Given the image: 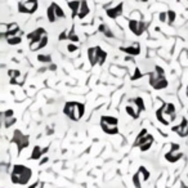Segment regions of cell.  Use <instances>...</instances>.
<instances>
[{
  "label": "cell",
  "instance_id": "6da1fadb",
  "mask_svg": "<svg viewBox=\"0 0 188 188\" xmlns=\"http://www.w3.org/2000/svg\"><path fill=\"white\" fill-rule=\"evenodd\" d=\"M32 177V171L30 168L25 166V165H14L13 166V170H12V175H10V179H12V183L14 184H27L30 182Z\"/></svg>",
  "mask_w": 188,
  "mask_h": 188
},
{
  "label": "cell",
  "instance_id": "7a4b0ae2",
  "mask_svg": "<svg viewBox=\"0 0 188 188\" xmlns=\"http://www.w3.org/2000/svg\"><path fill=\"white\" fill-rule=\"evenodd\" d=\"M63 112L64 115L69 116V119L74 120V121H79L84 116L85 107L83 103H79V102H66Z\"/></svg>",
  "mask_w": 188,
  "mask_h": 188
},
{
  "label": "cell",
  "instance_id": "3957f363",
  "mask_svg": "<svg viewBox=\"0 0 188 188\" xmlns=\"http://www.w3.org/2000/svg\"><path fill=\"white\" fill-rule=\"evenodd\" d=\"M150 85L155 90H163L169 85V83H168L165 75H157L156 72H153L150 75Z\"/></svg>",
  "mask_w": 188,
  "mask_h": 188
},
{
  "label": "cell",
  "instance_id": "277c9868",
  "mask_svg": "<svg viewBox=\"0 0 188 188\" xmlns=\"http://www.w3.org/2000/svg\"><path fill=\"white\" fill-rule=\"evenodd\" d=\"M13 143H16L18 147V152H21L22 150H25L26 147L29 146V135H25L21 130H16L13 134Z\"/></svg>",
  "mask_w": 188,
  "mask_h": 188
},
{
  "label": "cell",
  "instance_id": "5b68a950",
  "mask_svg": "<svg viewBox=\"0 0 188 188\" xmlns=\"http://www.w3.org/2000/svg\"><path fill=\"white\" fill-rule=\"evenodd\" d=\"M156 117H157V120H158L161 124L169 125L170 123H173L174 120H175L177 115H171V113H169V112L164 108V106H161L160 108L156 111Z\"/></svg>",
  "mask_w": 188,
  "mask_h": 188
},
{
  "label": "cell",
  "instance_id": "8992f818",
  "mask_svg": "<svg viewBox=\"0 0 188 188\" xmlns=\"http://www.w3.org/2000/svg\"><path fill=\"white\" fill-rule=\"evenodd\" d=\"M152 144H153V137L151 135V134H147L146 137H143V138L134 142V147H139V150L142 152L148 151Z\"/></svg>",
  "mask_w": 188,
  "mask_h": 188
},
{
  "label": "cell",
  "instance_id": "52a82bcc",
  "mask_svg": "<svg viewBox=\"0 0 188 188\" xmlns=\"http://www.w3.org/2000/svg\"><path fill=\"white\" fill-rule=\"evenodd\" d=\"M171 130L174 133H178L180 137H187L188 135V123H187V119H183L182 120V124L171 128Z\"/></svg>",
  "mask_w": 188,
  "mask_h": 188
},
{
  "label": "cell",
  "instance_id": "ba28073f",
  "mask_svg": "<svg viewBox=\"0 0 188 188\" xmlns=\"http://www.w3.org/2000/svg\"><path fill=\"white\" fill-rule=\"evenodd\" d=\"M44 35H47L45 30H44L43 27H40V29H36L35 31L30 32V34L27 35V39L30 40V41H40Z\"/></svg>",
  "mask_w": 188,
  "mask_h": 188
},
{
  "label": "cell",
  "instance_id": "9c48e42d",
  "mask_svg": "<svg viewBox=\"0 0 188 188\" xmlns=\"http://www.w3.org/2000/svg\"><path fill=\"white\" fill-rule=\"evenodd\" d=\"M120 50L128 53L129 56H139V54H141V47H139L138 43L133 44V45H130V47H125V48H124V47H120Z\"/></svg>",
  "mask_w": 188,
  "mask_h": 188
},
{
  "label": "cell",
  "instance_id": "30bf717a",
  "mask_svg": "<svg viewBox=\"0 0 188 188\" xmlns=\"http://www.w3.org/2000/svg\"><path fill=\"white\" fill-rule=\"evenodd\" d=\"M123 7H124V4L123 3H120L117 7H115V8H110V9H107V16H108L110 18H117L119 16H121L123 14Z\"/></svg>",
  "mask_w": 188,
  "mask_h": 188
},
{
  "label": "cell",
  "instance_id": "8fae6325",
  "mask_svg": "<svg viewBox=\"0 0 188 188\" xmlns=\"http://www.w3.org/2000/svg\"><path fill=\"white\" fill-rule=\"evenodd\" d=\"M88 58H89V63L91 66H96L98 64V52H97V47H94V48H89L88 49Z\"/></svg>",
  "mask_w": 188,
  "mask_h": 188
},
{
  "label": "cell",
  "instance_id": "7c38bea8",
  "mask_svg": "<svg viewBox=\"0 0 188 188\" xmlns=\"http://www.w3.org/2000/svg\"><path fill=\"white\" fill-rule=\"evenodd\" d=\"M101 128L106 134H110V135H115V134L119 133L117 125L113 124H107V123H101Z\"/></svg>",
  "mask_w": 188,
  "mask_h": 188
},
{
  "label": "cell",
  "instance_id": "4fadbf2b",
  "mask_svg": "<svg viewBox=\"0 0 188 188\" xmlns=\"http://www.w3.org/2000/svg\"><path fill=\"white\" fill-rule=\"evenodd\" d=\"M182 156H183V153L182 152H179V151H173V150H170L166 155H165V158L169 161V163H177V161L179 160V158H182Z\"/></svg>",
  "mask_w": 188,
  "mask_h": 188
},
{
  "label": "cell",
  "instance_id": "5bb4252c",
  "mask_svg": "<svg viewBox=\"0 0 188 188\" xmlns=\"http://www.w3.org/2000/svg\"><path fill=\"white\" fill-rule=\"evenodd\" d=\"M125 111H126V113H128L129 116H131L133 119H138L139 115H141V112H142L135 104H134V106L128 104V106L125 107Z\"/></svg>",
  "mask_w": 188,
  "mask_h": 188
},
{
  "label": "cell",
  "instance_id": "9a60e30c",
  "mask_svg": "<svg viewBox=\"0 0 188 188\" xmlns=\"http://www.w3.org/2000/svg\"><path fill=\"white\" fill-rule=\"evenodd\" d=\"M49 150V147H45L44 150H41L39 146H35L34 150H32V153H31V160H37V158H41V156L44 153H47Z\"/></svg>",
  "mask_w": 188,
  "mask_h": 188
},
{
  "label": "cell",
  "instance_id": "2e32d148",
  "mask_svg": "<svg viewBox=\"0 0 188 188\" xmlns=\"http://www.w3.org/2000/svg\"><path fill=\"white\" fill-rule=\"evenodd\" d=\"M89 14V7H88V3H86V0H83L81 2V5H80V10L77 13V17L80 19H83L85 18L86 16Z\"/></svg>",
  "mask_w": 188,
  "mask_h": 188
},
{
  "label": "cell",
  "instance_id": "e0dca14e",
  "mask_svg": "<svg viewBox=\"0 0 188 188\" xmlns=\"http://www.w3.org/2000/svg\"><path fill=\"white\" fill-rule=\"evenodd\" d=\"M80 5H81V2H77V0H72V2H69V7L72 12V17L77 16V13L80 10Z\"/></svg>",
  "mask_w": 188,
  "mask_h": 188
},
{
  "label": "cell",
  "instance_id": "ac0fdd59",
  "mask_svg": "<svg viewBox=\"0 0 188 188\" xmlns=\"http://www.w3.org/2000/svg\"><path fill=\"white\" fill-rule=\"evenodd\" d=\"M25 7L27 8L29 14H32V13H35L37 9V0H29V2L25 3Z\"/></svg>",
  "mask_w": 188,
  "mask_h": 188
},
{
  "label": "cell",
  "instance_id": "d6986e66",
  "mask_svg": "<svg viewBox=\"0 0 188 188\" xmlns=\"http://www.w3.org/2000/svg\"><path fill=\"white\" fill-rule=\"evenodd\" d=\"M47 16H48L49 22H56V19H57V14H56V9H54V7H53V4L48 8V10H47Z\"/></svg>",
  "mask_w": 188,
  "mask_h": 188
},
{
  "label": "cell",
  "instance_id": "ffe728a7",
  "mask_svg": "<svg viewBox=\"0 0 188 188\" xmlns=\"http://www.w3.org/2000/svg\"><path fill=\"white\" fill-rule=\"evenodd\" d=\"M129 29L134 35H138V29H139V21L137 19H130L129 21Z\"/></svg>",
  "mask_w": 188,
  "mask_h": 188
},
{
  "label": "cell",
  "instance_id": "44dd1931",
  "mask_svg": "<svg viewBox=\"0 0 188 188\" xmlns=\"http://www.w3.org/2000/svg\"><path fill=\"white\" fill-rule=\"evenodd\" d=\"M97 52H98V58H99L98 64H99V66H103V63L106 62V58H107V53H106L104 50H102L101 47H97Z\"/></svg>",
  "mask_w": 188,
  "mask_h": 188
},
{
  "label": "cell",
  "instance_id": "7402d4cb",
  "mask_svg": "<svg viewBox=\"0 0 188 188\" xmlns=\"http://www.w3.org/2000/svg\"><path fill=\"white\" fill-rule=\"evenodd\" d=\"M101 123H107V124H113V125H117L119 120L113 116H102L101 117Z\"/></svg>",
  "mask_w": 188,
  "mask_h": 188
},
{
  "label": "cell",
  "instance_id": "603a6c76",
  "mask_svg": "<svg viewBox=\"0 0 188 188\" xmlns=\"http://www.w3.org/2000/svg\"><path fill=\"white\" fill-rule=\"evenodd\" d=\"M7 41H8L9 45H18V44L22 43V37H21L19 35L12 36V37H8V39H7Z\"/></svg>",
  "mask_w": 188,
  "mask_h": 188
},
{
  "label": "cell",
  "instance_id": "cb8c5ba5",
  "mask_svg": "<svg viewBox=\"0 0 188 188\" xmlns=\"http://www.w3.org/2000/svg\"><path fill=\"white\" fill-rule=\"evenodd\" d=\"M142 177H141V174H139V171L138 173H135V174H134V175H133V184H134V187H135V188H142V180L143 179H141Z\"/></svg>",
  "mask_w": 188,
  "mask_h": 188
},
{
  "label": "cell",
  "instance_id": "d4e9b609",
  "mask_svg": "<svg viewBox=\"0 0 188 188\" xmlns=\"http://www.w3.org/2000/svg\"><path fill=\"white\" fill-rule=\"evenodd\" d=\"M130 103H134L141 111H144V110H146V107H144V101H143L141 97H138V98H135V99H130Z\"/></svg>",
  "mask_w": 188,
  "mask_h": 188
},
{
  "label": "cell",
  "instance_id": "484cf974",
  "mask_svg": "<svg viewBox=\"0 0 188 188\" xmlns=\"http://www.w3.org/2000/svg\"><path fill=\"white\" fill-rule=\"evenodd\" d=\"M138 171H139V174H141V177H142L143 182H147V180L150 179V171L147 170V169H146L144 166H141Z\"/></svg>",
  "mask_w": 188,
  "mask_h": 188
},
{
  "label": "cell",
  "instance_id": "4316f807",
  "mask_svg": "<svg viewBox=\"0 0 188 188\" xmlns=\"http://www.w3.org/2000/svg\"><path fill=\"white\" fill-rule=\"evenodd\" d=\"M53 4V7H54V9H56V14H57V18H64L66 17V14H64V12H63V9L58 5V4H56V3H52Z\"/></svg>",
  "mask_w": 188,
  "mask_h": 188
},
{
  "label": "cell",
  "instance_id": "83f0119b",
  "mask_svg": "<svg viewBox=\"0 0 188 188\" xmlns=\"http://www.w3.org/2000/svg\"><path fill=\"white\" fill-rule=\"evenodd\" d=\"M37 61L41 63H52V57L49 54H39Z\"/></svg>",
  "mask_w": 188,
  "mask_h": 188
},
{
  "label": "cell",
  "instance_id": "f1b7e54d",
  "mask_svg": "<svg viewBox=\"0 0 188 188\" xmlns=\"http://www.w3.org/2000/svg\"><path fill=\"white\" fill-rule=\"evenodd\" d=\"M69 40H71L72 43H77L79 41V36L75 34V29L74 27L69 31Z\"/></svg>",
  "mask_w": 188,
  "mask_h": 188
},
{
  "label": "cell",
  "instance_id": "f546056e",
  "mask_svg": "<svg viewBox=\"0 0 188 188\" xmlns=\"http://www.w3.org/2000/svg\"><path fill=\"white\" fill-rule=\"evenodd\" d=\"M175 18H177L175 12H174V10H168V23H169V25H173L174 21H175Z\"/></svg>",
  "mask_w": 188,
  "mask_h": 188
},
{
  "label": "cell",
  "instance_id": "4dcf8cb0",
  "mask_svg": "<svg viewBox=\"0 0 188 188\" xmlns=\"http://www.w3.org/2000/svg\"><path fill=\"white\" fill-rule=\"evenodd\" d=\"M10 83L12 84H17V85H22L23 83H25V76H17V77H14V79H10Z\"/></svg>",
  "mask_w": 188,
  "mask_h": 188
},
{
  "label": "cell",
  "instance_id": "1f68e13d",
  "mask_svg": "<svg viewBox=\"0 0 188 188\" xmlns=\"http://www.w3.org/2000/svg\"><path fill=\"white\" fill-rule=\"evenodd\" d=\"M16 117H8V119H4V126L5 128H10L13 124H16Z\"/></svg>",
  "mask_w": 188,
  "mask_h": 188
},
{
  "label": "cell",
  "instance_id": "d6a6232c",
  "mask_svg": "<svg viewBox=\"0 0 188 188\" xmlns=\"http://www.w3.org/2000/svg\"><path fill=\"white\" fill-rule=\"evenodd\" d=\"M39 49H41V47H40V41H30V50L31 52H36Z\"/></svg>",
  "mask_w": 188,
  "mask_h": 188
},
{
  "label": "cell",
  "instance_id": "836d02e7",
  "mask_svg": "<svg viewBox=\"0 0 188 188\" xmlns=\"http://www.w3.org/2000/svg\"><path fill=\"white\" fill-rule=\"evenodd\" d=\"M8 75H9V77H10V79H14V77L19 76V75H21V72H19L18 70H9V71H8Z\"/></svg>",
  "mask_w": 188,
  "mask_h": 188
},
{
  "label": "cell",
  "instance_id": "e575fe53",
  "mask_svg": "<svg viewBox=\"0 0 188 188\" xmlns=\"http://www.w3.org/2000/svg\"><path fill=\"white\" fill-rule=\"evenodd\" d=\"M158 19H160V22H166L168 21V12H161L160 14H158Z\"/></svg>",
  "mask_w": 188,
  "mask_h": 188
},
{
  "label": "cell",
  "instance_id": "d590c367",
  "mask_svg": "<svg viewBox=\"0 0 188 188\" xmlns=\"http://www.w3.org/2000/svg\"><path fill=\"white\" fill-rule=\"evenodd\" d=\"M144 30H146V23L142 22V21H139V29H138V35L137 36H141L144 32Z\"/></svg>",
  "mask_w": 188,
  "mask_h": 188
},
{
  "label": "cell",
  "instance_id": "8d00e7d4",
  "mask_svg": "<svg viewBox=\"0 0 188 188\" xmlns=\"http://www.w3.org/2000/svg\"><path fill=\"white\" fill-rule=\"evenodd\" d=\"M18 10H19V13H26V14H29V10H27V8L25 7V3H19L18 4Z\"/></svg>",
  "mask_w": 188,
  "mask_h": 188
},
{
  "label": "cell",
  "instance_id": "74e56055",
  "mask_svg": "<svg viewBox=\"0 0 188 188\" xmlns=\"http://www.w3.org/2000/svg\"><path fill=\"white\" fill-rule=\"evenodd\" d=\"M103 35H104L106 37H113V32L111 31V29L108 27V26H107V27H106V30L103 31Z\"/></svg>",
  "mask_w": 188,
  "mask_h": 188
},
{
  "label": "cell",
  "instance_id": "f35d334b",
  "mask_svg": "<svg viewBox=\"0 0 188 188\" xmlns=\"http://www.w3.org/2000/svg\"><path fill=\"white\" fill-rule=\"evenodd\" d=\"M143 75H142V72L139 71V69H135V72H134V75L131 76V80H138V79H141Z\"/></svg>",
  "mask_w": 188,
  "mask_h": 188
},
{
  "label": "cell",
  "instance_id": "ab89813d",
  "mask_svg": "<svg viewBox=\"0 0 188 188\" xmlns=\"http://www.w3.org/2000/svg\"><path fill=\"white\" fill-rule=\"evenodd\" d=\"M67 50H69L70 53H74L77 50V45H75V43H70L69 45H67Z\"/></svg>",
  "mask_w": 188,
  "mask_h": 188
},
{
  "label": "cell",
  "instance_id": "60d3db41",
  "mask_svg": "<svg viewBox=\"0 0 188 188\" xmlns=\"http://www.w3.org/2000/svg\"><path fill=\"white\" fill-rule=\"evenodd\" d=\"M47 44H48V36L44 35V36L41 37V40H40V47H41V48H45Z\"/></svg>",
  "mask_w": 188,
  "mask_h": 188
},
{
  "label": "cell",
  "instance_id": "b9f144b4",
  "mask_svg": "<svg viewBox=\"0 0 188 188\" xmlns=\"http://www.w3.org/2000/svg\"><path fill=\"white\" fill-rule=\"evenodd\" d=\"M13 115H14V112H13V110H7L3 112V117L4 119H8V117H13Z\"/></svg>",
  "mask_w": 188,
  "mask_h": 188
},
{
  "label": "cell",
  "instance_id": "7bdbcfd3",
  "mask_svg": "<svg viewBox=\"0 0 188 188\" xmlns=\"http://www.w3.org/2000/svg\"><path fill=\"white\" fill-rule=\"evenodd\" d=\"M147 134H148V131H147V129H142V130H141V133H139L138 135H137V139H135V141H138V139H141V138L146 137Z\"/></svg>",
  "mask_w": 188,
  "mask_h": 188
},
{
  "label": "cell",
  "instance_id": "ee69618b",
  "mask_svg": "<svg viewBox=\"0 0 188 188\" xmlns=\"http://www.w3.org/2000/svg\"><path fill=\"white\" fill-rule=\"evenodd\" d=\"M155 72H156L157 75H165V71L161 69L160 66H156V67H155Z\"/></svg>",
  "mask_w": 188,
  "mask_h": 188
},
{
  "label": "cell",
  "instance_id": "f6af8a7d",
  "mask_svg": "<svg viewBox=\"0 0 188 188\" xmlns=\"http://www.w3.org/2000/svg\"><path fill=\"white\" fill-rule=\"evenodd\" d=\"M59 40H66V39H69V34H67L66 31H63L61 35H59V37H58Z\"/></svg>",
  "mask_w": 188,
  "mask_h": 188
},
{
  "label": "cell",
  "instance_id": "bcb514c9",
  "mask_svg": "<svg viewBox=\"0 0 188 188\" xmlns=\"http://www.w3.org/2000/svg\"><path fill=\"white\" fill-rule=\"evenodd\" d=\"M106 27H107V25H104V23H102V25H99V27H98V31L103 34V31L106 30Z\"/></svg>",
  "mask_w": 188,
  "mask_h": 188
},
{
  "label": "cell",
  "instance_id": "7dc6e473",
  "mask_svg": "<svg viewBox=\"0 0 188 188\" xmlns=\"http://www.w3.org/2000/svg\"><path fill=\"white\" fill-rule=\"evenodd\" d=\"M179 147H180V146H179L178 143H177V144L173 143V144H171V150H173V151H179Z\"/></svg>",
  "mask_w": 188,
  "mask_h": 188
},
{
  "label": "cell",
  "instance_id": "c3c4849f",
  "mask_svg": "<svg viewBox=\"0 0 188 188\" xmlns=\"http://www.w3.org/2000/svg\"><path fill=\"white\" fill-rule=\"evenodd\" d=\"M48 161H49V157H43V160H40V165H44V164H47L48 163Z\"/></svg>",
  "mask_w": 188,
  "mask_h": 188
},
{
  "label": "cell",
  "instance_id": "681fc988",
  "mask_svg": "<svg viewBox=\"0 0 188 188\" xmlns=\"http://www.w3.org/2000/svg\"><path fill=\"white\" fill-rule=\"evenodd\" d=\"M49 70H50V71H56V70H57V64H54V63H50V66H49Z\"/></svg>",
  "mask_w": 188,
  "mask_h": 188
},
{
  "label": "cell",
  "instance_id": "f907efd6",
  "mask_svg": "<svg viewBox=\"0 0 188 188\" xmlns=\"http://www.w3.org/2000/svg\"><path fill=\"white\" fill-rule=\"evenodd\" d=\"M39 185V182H36V183H34V184H31V185H29V188H36Z\"/></svg>",
  "mask_w": 188,
  "mask_h": 188
},
{
  "label": "cell",
  "instance_id": "816d5d0a",
  "mask_svg": "<svg viewBox=\"0 0 188 188\" xmlns=\"http://www.w3.org/2000/svg\"><path fill=\"white\" fill-rule=\"evenodd\" d=\"M142 2H144V3H146V2H148V0H142Z\"/></svg>",
  "mask_w": 188,
  "mask_h": 188
},
{
  "label": "cell",
  "instance_id": "f5cc1de1",
  "mask_svg": "<svg viewBox=\"0 0 188 188\" xmlns=\"http://www.w3.org/2000/svg\"><path fill=\"white\" fill-rule=\"evenodd\" d=\"M187 97H188V88H187Z\"/></svg>",
  "mask_w": 188,
  "mask_h": 188
},
{
  "label": "cell",
  "instance_id": "db71d44e",
  "mask_svg": "<svg viewBox=\"0 0 188 188\" xmlns=\"http://www.w3.org/2000/svg\"><path fill=\"white\" fill-rule=\"evenodd\" d=\"M40 188H43V187H40Z\"/></svg>",
  "mask_w": 188,
  "mask_h": 188
}]
</instances>
